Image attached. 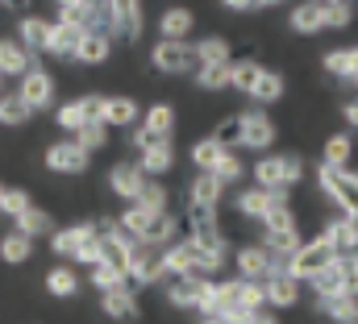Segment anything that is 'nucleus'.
<instances>
[{
  "label": "nucleus",
  "instance_id": "obj_61",
  "mask_svg": "<svg viewBox=\"0 0 358 324\" xmlns=\"http://www.w3.org/2000/svg\"><path fill=\"white\" fill-rule=\"evenodd\" d=\"M0 204H4V187H0Z\"/></svg>",
  "mask_w": 358,
  "mask_h": 324
},
{
  "label": "nucleus",
  "instance_id": "obj_54",
  "mask_svg": "<svg viewBox=\"0 0 358 324\" xmlns=\"http://www.w3.org/2000/svg\"><path fill=\"white\" fill-rule=\"evenodd\" d=\"M342 121H346L350 129H358V100H346V104H342Z\"/></svg>",
  "mask_w": 358,
  "mask_h": 324
},
{
  "label": "nucleus",
  "instance_id": "obj_39",
  "mask_svg": "<svg viewBox=\"0 0 358 324\" xmlns=\"http://www.w3.org/2000/svg\"><path fill=\"white\" fill-rule=\"evenodd\" d=\"M125 270H117V266H108V262H96L92 266V283H96V291H113V287H125Z\"/></svg>",
  "mask_w": 358,
  "mask_h": 324
},
{
  "label": "nucleus",
  "instance_id": "obj_33",
  "mask_svg": "<svg viewBox=\"0 0 358 324\" xmlns=\"http://www.w3.org/2000/svg\"><path fill=\"white\" fill-rule=\"evenodd\" d=\"M355 154V142L346 138V133H334L329 142H325V150H321V162H329V166H346Z\"/></svg>",
  "mask_w": 358,
  "mask_h": 324
},
{
  "label": "nucleus",
  "instance_id": "obj_2",
  "mask_svg": "<svg viewBox=\"0 0 358 324\" xmlns=\"http://www.w3.org/2000/svg\"><path fill=\"white\" fill-rule=\"evenodd\" d=\"M317 183H321V191H325L342 212H358V170H346V166H329V162H321Z\"/></svg>",
  "mask_w": 358,
  "mask_h": 324
},
{
  "label": "nucleus",
  "instance_id": "obj_57",
  "mask_svg": "<svg viewBox=\"0 0 358 324\" xmlns=\"http://www.w3.org/2000/svg\"><path fill=\"white\" fill-rule=\"evenodd\" d=\"M55 4H59V13H63V8H76L80 0H55Z\"/></svg>",
  "mask_w": 358,
  "mask_h": 324
},
{
  "label": "nucleus",
  "instance_id": "obj_14",
  "mask_svg": "<svg viewBox=\"0 0 358 324\" xmlns=\"http://www.w3.org/2000/svg\"><path fill=\"white\" fill-rule=\"evenodd\" d=\"M142 154V170L150 175V179H159V175H167L171 166H176V146H171V138H159V142H150V146H142L138 150Z\"/></svg>",
  "mask_w": 358,
  "mask_h": 324
},
{
  "label": "nucleus",
  "instance_id": "obj_45",
  "mask_svg": "<svg viewBox=\"0 0 358 324\" xmlns=\"http://www.w3.org/2000/svg\"><path fill=\"white\" fill-rule=\"evenodd\" d=\"M213 138L225 146V150H234V146H242V117L234 112V117H225L217 129H213Z\"/></svg>",
  "mask_w": 358,
  "mask_h": 324
},
{
  "label": "nucleus",
  "instance_id": "obj_26",
  "mask_svg": "<svg viewBox=\"0 0 358 324\" xmlns=\"http://www.w3.org/2000/svg\"><path fill=\"white\" fill-rule=\"evenodd\" d=\"M263 245L275 253V262H279V266H287V262H292V253H296L304 242H300V229H267V233H263Z\"/></svg>",
  "mask_w": 358,
  "mask_h": 324
},
{
  "label": "nucleus",
  "instance_id": "obj_51",
  "mask_svg": "<svg viewBox=\"0 0 358 324\" xmlns=\"http://www.w3.org/2000/svg\"><path fill=\"white\" fill-rule=\"evenodd\" d=\"M283 170H287V187L304 179V159L300 154H283Z\"/></svg>",
  "mask_w": 358,
  "mask_h": 324
},
{
  "label": "nucleus",
  "instance_id": "obj_24",
  "mask_svg": "<svg viewBox=\"0 0 358 324\" xmlns=\"http://www.w3.org/2000/svg\"><path fill=\"white\" fill-rule=\"evenodd\" d=\"M50 21H42V17H21V25H17V38L34 50V54H46L50 50Z\"/></svg>",
  "mask_w": 358,
  "mask_h": 324
},
{
  "label": "nucleus",
  "instance_id": "obj_23",
  "mask_svg": "<svg viewBox=\"0 0 358 324\" xmlns=\"http://www.w3.org/2000/svg\"><path fill=\"white\" fill-rule=\"evenodd\" d=\"M321 67H325L334 80L350 83L358 75V46H338V50H329V54L321 59Z\"/></svg>",
  "mask_w": 358,
  "mask_h": 324
},
{
  "label": "nucleus",
  "instance_id": "obj_44",
  "mask_svg": "<svg viewBox=\"0 0 358 324\" xmlns=\"http://www.w3.org/2000/svg\"><path fill=\"white\" fill-rule=\"evenodd\" d=\"M321 4H325V29H350V21H355L350 4H338V0H321Z\"/></svg>",
  "mask_w": 358,
  "mask_h": 324
},
{
  "label": "nucleus",
  "instance_id": "obj_42",
  "mask_svg": "<svg viewBox=\"0 0 358 324\" xmlns=\"http://www.w3.org/2000/svg\"><path fill=\"white\" fill-rule=\"evenodd\" d=\"M108 129H113L108 121H88L76 138H80V146H84V150H104V146H108Z\"/></svg>",
  "mask_w": 358,
  "mask_h": 324
},
{
  "label": "nucleus",
  "instance_id": "obj_13",
  "mask_svg": "<svg viewBox=\"0 0 358 324\" xmlns=\"http://www.w3.org/2000/svg\"><path fill=\"white\" fill-rule=\"evenodd\" d=\"M29 46L21 42V38H0V75L4 80H13V75H25L34 63H29Z\"/></svg>",
  "mask_w": 358,
  "mask_h": 324
},
{
  "label": "nucleus",
  "instance_id": "obj_34",
  "mask_svg": "<svg viewBox=\"0 0 358 324\" xmlns=\"http://www.w3.org/2000/svg\"><path fill=\"white\" fill-rule=\"evenodd\" d=\"M196 54H200V63H234V59H229V42L217 38V34H213V38H200V42H196Z\"/></svg>",
  "mask_w": 358,
  "mask_h": 324
},
{
  "label": "nucleus",
  "instance_id": "obj_47",
  "mask_svg": "<svg viewBox=\"0 0 358 324\" xmlns=\"http://www.w3.org/2000/svg\"><path fill=\"white\" fill-rule=\"evenodd\" d=\"M167 200H171V196H167V187H163V183H155V179H150V183L142 187V196H138V204H146V208H155V212H167Z\"/></svg>",
  "mask_w": 358,
  "mask_h": 324
},
{
  "label": "nucleus",
  "instance_id": "obj_40",
  "mask_svg": "<svg viewBox=\"0 0 358 324\" xmlns=\"http://www.w3.org/2000/svg\"><path fill=\"white\" fill-rule=\"evenodd\" d=\"M46 287H50L55 295H63V300H67V295H76L80 279H76V270H71V266H55V270L46 274Z\"/></svg>",
  "mask_w": 358,
  "mask_h": 324
},
{
  "label": "nucleus",
  "instance_id": "obj_53",
  "mask_svg": "<svg viewBox=\"0 0 358 324\" xmlns=\"http://www.w3.org/2000/svg\"><path fill=\"white\" fill-rule=\"evenodd\" d=\"M229 13H259V0H221Z\"/></svg>",
  "mask_w": 358,
  "mask_h": 324
},
{
  "label": "nucleus",
  "instance_id": "obj_17",
  "mask_svg": "<svg viewBox=\"0 0 358 324\" xmlns=\"http://www.w3.org/2000/svg\"><path fill=\"white\" fill-rule=\"evenodd\" d=\"M100 312L108 321H134L138 316V300L129 287H113V291H100Z\"/></svg>",
  "mask_w": 358,
  "mask_h": 324
},
{
  "label": "nucleus",
  "instance_id": "obj_5",
  "mask_svg": "<svg viewBox=\"0 0 358 324\" xmlns=\"http://www.w3.org/2000/svg\"><path fill=\"white\" fill-rule=\"evenodd\" d=\"M176 133V108L171 104H155V108H146V117H142V129L134 133V150H142V146H150V142H159V138H171Z\"/></svg>",
  "mask_w": 358,
  "mask_h": 324
},
{
  "label": "nucleus",
  "instance_id": "obj_19",
  "mask_svg": "<svg viewBox=\"0 0 358 324\" xmlns=\"http://www.w3.org/2000/svg\"><path fill=\"white\" fill-rule=\"evenodd\" d=\"M287 25H292V34H321V29H325V4H321V0L296 4L292 17H287Z\"/></svg>",
  "mask_w": 358,
  "mask_h": 324
},
{
  "label": "nucleus",
  "instance_id": "obj_22",
  "mask_svg": "<svg viewBox=\"0 0 358 324\" xmlns=\"http://www.w3.org/2000/svg\"><path fill=\"white\" fill-rule=\"evenodd\" d=\"M113 42H117V38L88 29V34H84V42H80V50H76V63H88V67L108 63V54H113Z\"/></svg>",
  "mask_w": 358,
  "mask_h": 324
},
{
  "label": "nucleus",
  "instance_id": "obj_27",
  "mask_svg": "<svg viewBox=\"0 0 358 324\" xmlns=\"http://www.w3.org/2000/svg\"><path fill=\"white\" fill-rule=\"evenodd\" d=\"M234 80V63H200L196 67V87L200 91H225Z\"/></svg>",
  "mask_w": 358,
  "mask_h": 324
},
{
  "label": "nucleus",
  "instance_id": "obj_31",
  "mask_svg": "<svg viewBox=\"0 0 358 324\" xmlns=\"http://www.w3.org/2000/svg\"><path fill=\"white\" fill-rule=\"evenodd\" d=\"M155 216H159L155 208H146V204L129 200V208L121 212V229H125V233H134V237H142V233L150 229V221H155Z\"/></svg>",
  "mask_w": 358,
  "mask_h": 324
},
{
  "label": "nucleus",
  "instance_id": "obj_62",
  "mask_svg": "<svg viewBox=\"0 0 358 324\" xmlns=\"http://www.w3.org/2000/svg\"><path fill=\"white\" fill-rule=\"evenodd\" d=\"M0 80H4V75H0Z\"/></svg>",
  "mask_w": 358,
  "mask_h": 324
},
{
  "label": "nucleus",
  "instance_id": "obj_36",
  "mask_svg": "<svg viewBox=\"0 0 358 324\" xmlns=\"http://www.w3.org/2000/svg\"><path fill=\"white\" fill-rule=\"evenodd\" d=\"M34 237H29V233H21V229H17V233H8V237H4V242H0V258H4V262H25V258H29V249H34Z\"/></svg>",
  "mask_w": 358,
  "mask_h": 324
},
{
  "label": "nucleus",
  "instance_id": "obj_10",
  "mask_svg": "<svg viewBox=\"0 0 358 324\" xmlns=\"http://www.w3.org/2000/svg\"><path fill=\"white\" fill-rule=\"evenodd\" d=\"M146 183H150V175L142 170V162H117L113 175H108V187H113L121 200H138Z\"/></svg>",
  "mask_w": 358,
  "mask_h": 324
},
{
  "label": "nucleus",
  "instance_id": "obj_7",
  "mask_svg": "<svg viewBox=\"0 0 358 324\" xmlns=\"http://www.w3.org/2000/svg\"><path fill=\"white\" fill-rule=\"evenodd\" d=\"M88 159H92V150L80 146V138L55 142V146L46 150V166H50L55 175H84V170H88Z\"/></svg>",
  "mask_w": 358,
  "mask_h": 324
},
{
  "label": "nucleus",
  "instance_id": "obj_16",
  "mask_svg": "<svg viewBox=\"0 0 358 324\" xmlns=\"http://www.w3.org/2000/svg\"><path fill=\"white\" fill-rule=\"evenodd\" d=\"M308 287L317 291V300H321V295H338V291H346V258L338 253L329 266H321V270L308 279Z\"/></svg>",
  "mask_w": 358,
  "mask_h": 324
},
{
  "label": "nucleus",
  "instance_id": "obj_55",
  "mask_svg": "<svg viewBox=\"0 0 358 324\" xmlns=\"http://www.w3.org/2000/svg\"><path fill=\"white\" fill-rule=\"evenodd\" d=\"M29 4L34 0H0V8H8V13H29Z\"/></svg>",
  "mask_w": 358,
  "mask_h": 324
},
{
  "label": "nucleus",
  "instance_id": "obj_1",
  "mask_svg": "<svg viewBox=\"0 0 358 324\" xmlns=\"http://www.w3.org/2000/svg\"><path fill=\"white\" fill-rule=\"evenodd\" d=\"M150 63H155V71H163V75H196L200 54H196V42H187V38H183V42H179V38H159Z\"/></svg>",
  "mask_w": 358,
  "mask_h": 324
},
{
  "label": "nucleus",
  "instance_id": "obj_4",
  "mask_svg": "<svg viewBox=\"0 0 358 324\" xmlns=\"http://www.w3.org/2000/svg\"><path fill=\"white\" fill-rule=\"evenodd\" d=\"M238 117H242V150H267V146H275V133L279 129H275V121L263 112V104H250Z\"/></svg>",
  "mask_w": 358,
  "mask_h": 324
},
{
  "label": "nucleus",
  "instance_id": "obj_21",
  "mask_svg": "<svg viewBox=\"0 0 358 324\" xmlns=\"http://www.w3.org/2000/svg\"><path fill=\"white\" fill-rule=\"evenodd\" d=\"M271 187H246V191H238V200H234V208H238V216H250V221H263L271 212Z\"/></svg>",
  "mask_w": 358,
  "mask_h": 324
},
{
  "label": "nucleus",
  "instance_id": "obj_38",
  "mask_svg": "<svg viewBox=\"0 0 358 324\" xmlns=\"http://www.w3.org/2000/svg\"><path fill=\"white\" fill-rule=\"evenodd\" d=\"M17 229H21V233H29V237H42V233L50 229V212H42V208H34V204H29V208L17 216Z\"/></svg>",
  "mask_w": 358,
  "mask_h": 324
},
{
  "label": "nucleus",
  "instance_id": "obj_52",
  "mask_svg": "<svg viewBox=\"0 0 358 324\" xmlns=\"http://www.w3.org/2000/svg\"><path fill=\"white\" fill-rule=\"evenodd\" d=\"M200 324H238V321H234V312L213 308V312H200Z\"/></svg>",
  "mask_w": 358,
  "mask_h": 324
},
{
  "label": "nucleus",
  "instance_id": "obj_56",
  "mask_svg": "<svg viewBox=\"0 0 358 324\" xmlns=\"http://www.w3.org/2000/svg\"><path fill=\"white\" fill-rule=\"evenodd\" d=\"M250 324H279V321H275V316H271V312H263V308H259V312H255V316H250Z\"/></svg>",
  "mask_w": 358,
  "mask_h": 324
},
{
  "label": "nucleus",
  "instance_id": "obj_48",
  "mask_svg": "<svg viewBox=\"0 0 358 324\" xmlns=\"http://www.w3.org/2000/svg\"><path fill=\"white\" fill-rule=\"evenodd\" d=\"M267 229H296V216H292V204H271V212L263 216Z\"/></svg>",
  "mask_w": 358,
  "mask_h": 324
},
{
  "label": "nucleus",
  "instance_id": "obj_58",
  "mask_svg": "<svg viewBox=\"0 0 358 324\" xmlns=\"http://www.w3.org/2000/svg\"><path fill=\"white\" fill-rule=\"evenodd\" d=\"M283 0H259V8H279Z\"/></svg>",
  "mask_w": 358,
  "mask_h": 324
},
{
  "label": "nucleus",
  "instance_id": "obj_46",
  "mask_svg": "<svg viewBox=\"0 0 358 324\" xmlns=\"http://www.w3.org/2000/svg\"><path fill=\"white\" fill-rule=\"evenodd\" d=\"M213 175L229 187V183H242V159L234 154V150H225L221 159H217V166H213Z\"/></svg>",
  "mask_w": 358,
  "mask_h": 324
},
{
  "label": "nucleus",
  "instance_id": "obj_15",
  "mask_svg": "<svg viewBox=\"0 0 358 324\" xmlns=\"http://www.w3.org/2000/svg\"><path fill=\"white\" fill-rule=\"evenodd\" d=\"M221 196H225V183H221L213 170H200V175L192 179V191H187L192 208H217V204H221Z\"/></svg>",
  "mask_w": 358,
  "mask_h": 324
},
{
  "label": "nucleus",
  "instance_id": "obj_50",
  "mask_svg": "<svg viewBox=\"0 0 358 324\" xmlns=\"http://www.w3.org/2000/svg\"><path fill=\"white\" fill-rule=\"evenodd\" d=\"M25 208H29V196H25V191H8V187H4V204H0V212L17 221Z\"/></svg>",
  "mask_w": 358,
  "mask_h": 324
},
{
  "label": "nucleus",
  "instance_id": "obj_25",
  "mask_svg": "<svg viewBox=\"0 0 358 324\" xmlns=\"http://www.w3.org/2000/svg\"><path fill=\"white\" fill-rule=\"evenodd\" d=\"M192 25H196V17H192V8H183V4H171V8H163V17H159V38H187L192 34Z\"/></svg>",
  "mask_w": 358,
  "mask_h": 324
},
{
  "label": "nucleus",
  "instance_id": "obj_59",
  "mask_svg": "<svg viewBox=\"0 0 358 324\" xmlns=\"http://www.w3.org/2000/svg\"><path fill=\"white\" fill-rule=\"evenodd\" d=\"M350 87H358V75H355V80H350Z\"/></svg>",
  "mask_w": 358,
  "mask_h": 324
},
{
  "label": "nucleus",
  "instance_id": "obj_30",
  "mask_svg": "<svg viewBox=\"0 0 358 324\" xmlns=\"http://www.w3.org/2000/svg\"><path fill=\"white\" fill-rule=\"evenodd\" d=\"M246 96H250L255 104H275V100L283 96V75H279V71H267V67H263V75L255 80V87H250Z\"/></svg>",
  "mask_w": 358,
  "mask_h": 324
},
{
  "label": "nucleus",
  "instance_id": "obj_37",
  "mask_svg": "<svg viewBox=\"0 0 358 324\" xmlns=\"http://www.w3.org/2000/svg\"><path fill=\"white\" fill-rule=\"evenodd\" d=\"M55 121L63 125V129H71V133H80L84 125H88V112H84V100H67L59 112H55Z\"/></svg>",
  "mask_w": 358,
  "mask_h": 324
},
{
  "label": "nucleus",
  "instance_id": "obj_41",
  "mask_svg": "<svg viewBox=\"0 0 358 324\" xmlns=\"http://www.w3.org/2000/svg\"><path fill=\"white\" fill-rule=\"evenodd\" d=\"M259 75H263V63H255V59H242V63H234V80H229V87H234V91H250Z\"/></svg>",
  "mask_w": 358,
  "mask_h": 324
},
{
  "label": "nucleus",
  "instance_id": "obj_28",
  "mask_svg": "<svg viewBox=\"0 0 358 324\" xmlns=\"http://www.w3.org/2000/svg\"><path fill=\"white\" fill-rule=\"evenodd\" d=\"M104 121H108L113 129H129V125L138 121V104H134L129 96H108V100H104Z\"/></svg>",
  "mask_w": 358,
  "mask_h": 324
},
{
  "label": "nucleus",
  "instance_id": "obj_12",
  "mask_svg": "<svg viewBox=\"0 0 358 324\" xmlns=\"http://www.w3.org/2000/svg\"><path fill=\"white\" fill-rule=\"evenodd\" d=\"M84 25H76V21H67V17H59L55 21V29H50V50L46 54H55V59H76V50H80V42H84Z\"/></svg>",
  "mask_w": 358,
  "mask_h": 324
},
{
  "label": "nucleus",
  "instance_id": "obj_20",
  "mask_svg": "<svg viewBox=\"0 0 358 324\" xmlns=\"http://www.w3.org/2000/svg\"><path fill=\"white\" fill-rule=\"evenodd\" d=\"M113 13H117V25H121V42H138L142 38V0H108Z\"/></svg>",
  "mask_w": 358,
  "mask_h": 324
},
{
  "label": "nucleus",
  "instance_id": "obj_6",
  "mask_svg": "<svg viewBox=\"0 0 358 324\" xmlns=\"http://www.w3.org/2000/svg\"><path fill=\"white\" fill-rule=\"evenodd\" d=\"M338 253H334V245L325 242V237H317V242H308V245H300L296 253H292V262H287V270L296 274V279H313L321 266H329Z\"/></svg>",
  "mask_w": 358,
  "mask_h": 324
},
{
  "label": "nucleus",
  "instance_id": "obj_9",
  "mask_svg": "<svg viewBox=\"0 0 358 324\" xmlns=\"http://www.w3.org/2000/svg\"><path fill=\"white\" fill-rule=\"evenodd\" d=\"M263 287H267V304L271 308H292V304L300 300V279H296L287 266H275L267 279H263Z\"/></svg>",
  "mask_w": 358,
  "mask_h": 324
},
{
  "label": "nucleus",
  "instance_id": "obj_43",
  "mask_svg": "<svg viewBox=\"0 0 358 324\" xmlns=\"http://www.w3.org/2000/svg\"><path fill=\"white\" fill-rule=\"evenodd\" d=\"M84 242H88V229H59L55 233V253L59 258H76Z\"/></svg>",
  "mask_w": 358,
  "mask_h": 324
},
{
  "label": "nucleus",
  "instance_id": "obj_60",
  "mask_svg": "<svg viewBox=\"0 0 358 324\" xmlns=\"http://www.w3.org/2000/svg\"><path fill=\"white\" fill-rule=\"evenodd\" d=\"M338 4H355V0H338Z\"/></svg>",
  "mask_w": 358,
  "mask_h": 324
},
{
  "label": "nucleus",
  "instance_id": "obj_32",
  "mask_svg": "<svg viewBox=\"0 0 358 324\" xmlns=\"http://www.w3.org/2000/svg\"><path fill=\"white\" fill-rule=\"evenodd\" d=\"M221 154H225V146H221L213 133H208V138H200V142L192 146V162H196V170H213Z\"/></svg>",
  "mask_w": 358,
  "mask_h": 324
},
{
  "label": "nucleus",
  "instance_id": "obj_49",
  "mask_svg": "<svg viewBox=\"0 0 358 324\" xmlns=\"http://www.w3.org/2000/svg\"><path fill=\"white\" fill-rule=\"evenodd\" d=\"M100 258H104V237H96V233L88 229V242L80 245V253H76V262H88V266H96Z\"/></svg>",
  "mask_w": 358,
  "mask_h": 324
},
{
  "label": "nucleus",
  "instance_id": "obj_3",
  "mask_svg": "<svg viewBox=\"0 0 358 324\" xmlns=\"http://www.w3.org/2000/svg\"><path fill=\"white\" fill-rule=\"evenodd\" d=\"M163 266H167V279H171V274H200V279H208V270H204V249L192 242V237L163 245Z\"/></svg>",
  "mask_w": 358,
  "mask_h": 324
},
{
  "label": "nucleus",
  "instance_id": "obj_8",
  "mask_svg": "<svg viewBox=\"0 0 358 324\" xmlns=\"http://www.w3.org/2000/svg\"><path fill=\"white\" fill-rule=\"evenodd\" d=\"M34 112H42L50 100H55V75L50 71H42V67H29L25 75H21V91H17Z\"/></svg>",
  "mask_w": 358,
  "mask_h": 324
},
{
  "label": "nucleus",
  "instance_id": "obj_35",
  "mask_svg": "<svg viewBox=\"0 0 358 324\" xmlns=\"http://www.w3.org/2000/svg\"><path fill=\"white\" fill-rule=\"evenodd\" d=\"M29 104L21 96H0V125H25L29 121Z\"/></svg>",
  "mask_w": 358,
  "mask_h": 324
},
{
  "label": "nucleus",
  "instance_id": "obj_11",
  "mask_svg": "<svg viewBox=\"0 0 358 324\" xmlns=\"http://www.w3.org/2000/svg\"><path fill=\"white\" fill-rule=\"evenodd\" d=\"M234 266H238L242 279H267L279 262H275V253H271L267 245H242L234 253Z\"/></svg>",
  "mask_w": 358,
  "mask_h": 324
},
{
  "label": "nucleus",
  "instance_id": "obj_29",
  "mask_svg": "<svg viewBox=\"0 0 358 324\" xmlns=\"http://www.w3.org/2000/svg\"><path fill=\"white\" fill-rule=\"evenodd\" d=\"M255 183L259 187H287V170H283V154H275V159H259L255 162Z\"/></svg>",
  "mask_w": 358,
  "mask_h": 324
},
{
  "label": "nucleus",
  "instance_id": "obj_18",
  "mask_svg": "<svg viewBox=\"0 0 358 324\" xmlns=\"http://www.w3.org/2000/svg\"><path fill=\"white\" fill-rule=\"evenodd\" d=\"M317 308H321V316H329L334 324H358V295H350V291L321 295Z\"/></svg>",
  "mask_w": 358,
  "mask_h": 324
}]
</instances>
